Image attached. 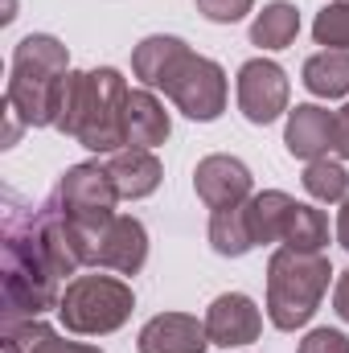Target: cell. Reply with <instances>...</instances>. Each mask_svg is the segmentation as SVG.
<instances>
[{"mask_svg": "<svg viewBox=\"0 0 349 353\" xmlns=\"http://www.w3.org/2000/svg\"><path fill=\"white\" fill-rule=\"evenodd\" d=\"M251 201V197H247ZM243 205H222L210 214V247L222 259H243L255 251V234H251V214Z\"/></svg>", "mask_w": 349, "mask_h": 353, "instance_id": "obj_17", "label": "cell"}, {"mask_svg": "<svg viewBox=\"0 0 349 353\" xmlns=\"http://www.w3.org/2000/svg\"><path fill=\"white\" fill-rule=\"evenodd\" d=\"M333 152L337 161H349V103L333 111Z\"/></svg>", "mask_w": 349, "mask_h": 353, "instance_id": "obj_27", "label": "cell"}, {"mask_svg": "<svg viewBox=\"0 0 349 353\" xmlns=\"http://www.w3.org/2000/svg\"><path fill=\"white\" fill-rule=\"evenodd\" d=\"M296 33H300V12L288 0L263 4V12L251 21V46H259V50H288L296 41Z\"/></svg>", "mask_w": 349, "mask_h": 353, "instance_id": "obj_20", "label": "cell"}, {"mask_svg": "<svg viewBox=\"0 0 349 353\" xmlns=\"http://www.w3.org/2000/svg\"><path fill=\"white\" fill-rule=\"evenodd\" d=\"M66 74H70V50L54 33H29L12 50L4 103L25 119V128H58Z\"/></svg>", "mask_w": 349, "mask_h": 353, "instance_id": "obj_3", "label": "cell"}, {"mask_svg": "<svg viewBox=\"0 0 349 353\" xmlns=\"http://www.w3.org/2000/svg\"><path fill=\"white\" fill-rule=\"evenodd\" d=\"M283 148L296 161H321L333 152V111L321 103H296L283 123Z\"/></svg>", "mask_w": 349, "mask_h": 353, "instance_id": "obj_12", "label": "cell"}, {"mask_svg": "<svg viewBox=\"0 0 349 353\" xmlns=\"http://www.w3.org/2000/svg\"><path fill=\"white\" fill-rule=\"evenodd\" d=\"M123 197H119V189H115V181L107 173V165H99V161H83V165H70L62 181H58V189H54V205L83 230H99L107 218H115V205H119Z\"/></svg>", "mask_w": 349, "mask_h": 353, "instance_id": "obj_6", "label": "cell"}, {"mask_svg": "<svg viewBox=\"0 0 349 353\" xmlns=\"http://www.w3.org/2000/svg\"><path fill=\"white\" fill-rule=\"evenodd\" d=\"M329 279H333V267L325 255L279 247L267 259V321L279 333L304 329L317 316V308L329 292Z\"/></svg>", "mask_w": 349, "mask_h": 353, "instance_id": "obj_4", "label": "cell"}, {"mask_svg": "<svg viewBox=\"0 0 349 353\" xmlns=\"http://www.w3.org/2000/svg\"><path fill=\"white\" fill-rule=\"evenodd\" d=\"M128 79L115 66L99 70H70L62 90L58 132L79 140L90 152H119L128 144L123 136V107H128Z\"/></svg>", "mask_w": 349, "mask_h": 353, "instance_id": "obj_2", "label": "cell"}, {"mask_svg": "<svg viewBox=\"0 0 349 353\" xmlns=\"http://www.w3.org/2000/svg\"><path fill=\"white\" fill-rule=\"evenodd\" d=\"M251 8H255V0H197V12L210 25H239Z\"/></svg>", "mask_w": 349, "mask_h": 353, "instance_id": "obj_25", "label": "cell"}, {"mask_svg": "<svg viewBox=\"0 0 349 353\" xmlns=\"http://www.w3.org/2000/svg\"><path fill=\"white\" fill-rule=\"evenodd\" d=\"M346 4H349V0H346Z\"/></svg>", "mask_w": 349, "mask_h": 353, "instance_id": "obj_30", "label": "cell"}, {"mask_svg": "<svg viewBox=\"0 0 349 353\" xmlns=\"http://www.w3.org/2000/svg\"><path fill=\"white\" fill-rule=\"evenodd\" d=\"M144 263H148V230L140 218L115 214L87 234V267H94V271L140 275Z\"/></svg>", "mask_w": 349, "mask_h": 353, "instance_id": "obj_8", "label": "cell"}, {"mask_svg": "<svg viewBox=\"0 0 349 353\" xmlns=\"http://www.w3.org/2000/svg\"><path fill=\"white\" fill-rule=\"evenodd\" d=\"M300 83L317 99H341L349 94V50H321L304 62Z\"/></svg>", "mask_w": 349, "mask_h": 353, "instance_id": "obj_19", "label": "cell"}, {"mask_svg": "<svg viewBox=\"0 0 349 353\" xmlns=\"http://www.w3.org/2000/svg\"><path fill=\"white\" fill-rule=\"evenodd\" d=\"M292 210H296V197H288L283 189H263V193H251L247 214H251V234H255V247L283 243V230H288Z\"/></svg>", "mask_w": 349, "mask_h": 353, "instance_id": "obj_18", "label": "cell"}, {"mask_svg": "<svg viewBox=\"0 0 349 353\" xmlns=\"http://www.w3.org/2000/svg\"><path fill=\"white\" fill-rule=\"evenodd\" d=\"M0 321L25 325L41 321L50 308L58 312L62 300V275L41 255V243L33 234V210H8L4 214V267H0Z\"/></svg>", "mask_w": 349, "mask_h": 353, "instance_id": "obj_1", "label": "cell"}, {"mask_svg": "<svg viewBox=\"0 0 349 353\" xmlns=\"http://www.w3.org/2000/svg\"><path fill=\"white\" fill-rule=\"evenodd\" d=\"M136 312V296L132 283H123L119 275H74L62 288L58 300V321L66 325V333L74 337H107L119 333Z\"/></svg>", "mask_w": 349, "mask_h": 353, "instance_id": "obj_5", "label": "cell"}, {"mask_svg": "<svg viewBox=\"0 0 349 353\" xmlns=\"http://www.w3.org/2000/svg\"><path fill=\"white\" fill-rule=\"evenodd\" d=\"M189 54V46L173 37V33H152L132 50V74L140 79V87L148 90H165L169 74L177 70V62Z\"/></svg>", "mask_w": 349, "mask_h": 353, "instance_id": "obj_16", "label": "cell"}, {"mask_svg": "<svg viewBox=\"0 0 349 353\" xmlns=\"http://www.w3.org/2000/svg\"><path fill=\"white\" fill-rule=\"evenodd\" d=\"M235 90H239V111L247 123L255 128H267L275 123L283 111H288V99H292V83L283 74L279 62L271 58H251L239 66V79H235Z\"/></svg>", "mask_w": 349, "mask_h": 353, "instance_id": "obj_9", "label": "cell"}, {"mask_svg": "<svg viewBox=\"0 0 349 353\" xmlns=\"http://www.w3.org/2000/svg\"><path fill=\"white\" fill-rule=\"evenodd\" d=\"M312 37H317V46H325V50H349V4L346 0H333V4H325V8L317 12Z\"/></svg>", "mask_w": 349, "mask_h": 353, "instance_id": "obj_24", "label": "cell"}, {"mask_svg": "<svg viewBox=\"0 0 349 353\" xmlns=\"http://www.w3.org/2000/svg\"><path fill=\"white\" fill-rule=\"evenodd\" d=\"M193 189H197V197L210 210H222V205H243L251 197V189H255V176H251V169L239 157L214 152V157H201L197 161Z\"/></svg>", "mask_w": 349, "mask_h": 353, "instance_id": "obj_11", "label": "cell"}, {"mask_svg": "<svg viewBox=\"0 0 349 353\" xmlns=\"http://www.w3.org/2000/svg\"><path fill=\"white\" fill-rule=\"evenodd\" d=\"M8 333H17L25 341L29 353H103L99 345H87V341H66L62 333H54L50 325L41 321H25V325H4Z\"/></svg>", "mask_w": 349, "mask_h": 353, "instance_id": "obj_23", "label": "cell"}, {"mask_svg": "<svg viewBox=\"0 0 349 353\" xmlns=\"http://www.w3.org/2000/svg\"><path fill=\"white\" fill-rule=\"evenodd\" d=\"M333 312L349 325V271L337 275V288H333Z\"/></svg>", "mask_w": 349, "mask_h": 353, "instance_id": "obj_28", "label": "cell"}, {"mask_svg": "<svg viewBox=\"0 0 349 353\" xmlns=\"http://www.w3.org/2000/svg\"><path fill=\"white\" fill-rule=\"evenodd\" d=\"M206 333L210 345L218 350H239V345H255L263 333V312L259 304L243 292H222L210 308H206Z\"/></svg>", "mask_w": 349, "mask_h": 353, "instance_id": "obj_10", "label": "cell"}, {"mask_svg": "<svg viewBox=\"0 0 349 353\" xmlns=\"http://www.w3.org/2000/svg\"><path fill=\"white\" fill-rule=\"evenodd\" d=\"M173 132V119L165 111V103L157 99V90L140 87L128 90V107H123V136L132 148H157L165 144Z\"/></svg>", "mask_w": 349, "mask_h": 353, "instance_id": "obj_15", "label": "cell"}, {"mask_svg": "<svg viewBox=\"0 0 349 353\" xmlns=\"http://www.w3.org/2000/svg\"><path fill=\"white\" fill-rule=\"evenodd\" d=\"M337 243L349 251V197L341 201V214H337Z\"/></svg>", "mask_w": 349, "mask_h": 353, "instance_id": "obj_29", "label": "cell"}, {"mask_svg": "<svg viewBox=\"0 0 349 353\" xmlns=\"http://www.w3.org/2000/svg\"><path fill=\"white\" fill-rule=\"evenodd\" d=\"M296 353H349V337L341 333V329H312L300 345H296Z\"/></svg>", "mask_w": 349, "mask_h": 353, "instance_id": "obj_26", "label": "cell"}, {"mask_svg": "<svg viewBox=\"0 0 349 353\" xmlns=\"http://www.w3.org/2000/svg\"><path fill=\"white\" fill-rule=\"evenodd\" d=\"M165 94L173 99V107L185 119H197V123H214L222 111H226V70L214 62V58H201V54H185L177 62V70L165 83Z\"/></svg>", "mask_w": 349, "mask_h": 353, "instance_id": "obj_7", "label": "cell"}, {"mask_svg": "<svg viewBox=\"0 0 349 353\" xmlns=\"http://www.w3.org/2000/svg\"><path fill=\"white\" fill-rule=\"evenodd\" d=\"M140 353H206L210 350V333L206 321L189 316V312H157L140 337H136Z\"/></svg>", "mask_w": 349, "mask_h": 353, "instance_id": "obj_13", "label": "cell"}, {"mask_svg": "<svg viewBox=\"0 0 349 353\" xmlns=\"http://www.w3.org/2000/svg\"><path fill=\"white\" fill-rule=\"evenodd\" d=\"M279 247L308 251V255H325V247H329V218H325V210H317L308 201H296Z\"/></svg>", "mask_w": 349, "mask_h": 353, "instance_id": "obj_21", "label": "cell"}, {"mask_svg": "<svg viewBox=\"0 0 349 353\" xmlns=\"http://www.w3.org/2000/svg\"><path fill=\"white\" fill-rule=\"evenodd\" d=\"M304 193L321 205H333V201H346L349 197V173L341 161L333 157H321V161H308L304 165V176H300Z\"/></svg>", "mask_w": 349, "mask_h": 353, "instance_id": "obj_22", "label": "cell"}, {"mask_svg": "<svg viewBox=\"0 0 349 353\" xmlns=\"http://www.w3.org/2000/svg\"><path fill=\"white\" fill-rule=\"evenodd\" d=\"M107 173H111V181H115V189H119L123 201L152 197L161 189V181H165V169H161L157 152L152 148H132V144L107 157Z\"/></svg>", "mask_w": 349, "mask_h": 353, "instance_id": "obj_14", "label": "cell"}]
</instances>
